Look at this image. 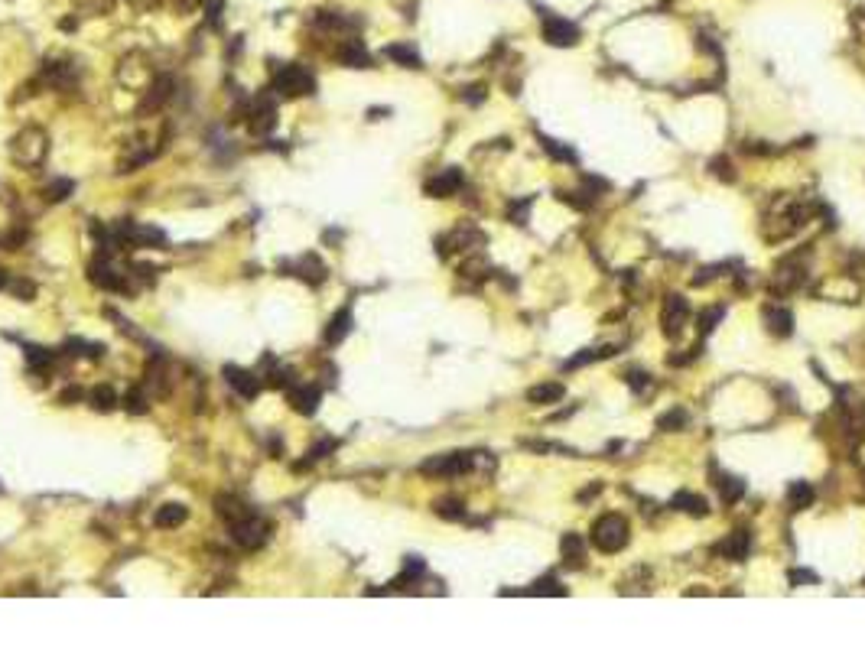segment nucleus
<instances>
[{"instance_id":"nucleus-1","label":"nucleus","mask_w":865,"mask_h":650,"mask_svg":"<svg viewBox=\"0 0 865 650\" xmlns=\"http://www.w3.org/2000/svg\"><path fill=\"white\" fill-rule=\"evenodd\" d=\"M49 153V133L43 127H23V131L10 140V156L17 166H27V170H36L43 166Z\"/></svg>"},{"instance_id":"nucleus-2","label":"nucleus","mask_w":865,"mask_h":650,"mask_svg":"<svg viewBox=\"0 0 865 650\" xmlns=\"http://www.w3.org/2000/svg\"><path fill=\"white\" fill-rule=\"evenodd\" d=\"M270 91L277 94V98H303V94L316 91V78H312V72L306 66L290 62V66H280L277 72H273Z\"/></svg>"},{"instance_id":"nucleus-3","label":"nucleus","mask_w":865,"mask_h":650,"mask_svg":"<svg viewBox=\"0 0 865 650\" xmlns=\"http://www.w3.org/2000/svg\"><path fill=\"white\" fill-rule=\"evenodd\" d=\"M593 543L602 553H618L628 543V520L621 514H605L593 524Z\"/></svg>"},{"instance_id":"nucleus-4","label":"nucleus","mask_w":865,"mask_h":650,"mask_svg":"<svg viewBox=\"0 0 865 650\" xmlns=\"http://www.w3.org/2000/svg\"><path fill=\"white\" fill-rule=\"evenodd\" d=\"M228 533H231V540H235L241 549H261L267 540H270V524L261 517V514H247V517L235 520V524H228Z\"/></svg>"},{"instance_id":"nucleus-5","label":"nucleus","mask_w":865,"mask_h":650,"mask_svg":"<svg viewBox=\"0 0 865 650\" xmlns=\"http://www.w3.org/2000/svg\"><path fill=\"white\" fill-rule=\"evenodd\" d=\"M472 468V452H446V455H432L420 465L423 475H436V478H456L465 475Z\"/></svg>"},{"instance_id":"nucleus-6","label":"nucleus","mask_w":865,"mask_h":650,"mask_svg":"<svg viewBox=\"0 0 865 650\" xmlns=\"http://www.w3.org/2000/svg\"><path fill=\"white\" fill-rule=\"evenodd\" d=\"M88 276H92V283H94V286H101V290L131 293V276L121 274V270H117V267L108 260V254H101L92 267H88Z\"/></svg>"},{"instance_id":"nucleus-7","label":"nucleus","mask_w":865,"mask_h":650,"mask_svg":"<svg viewBox=\"0 0 865 650\" xmlns=\"http://www.w3.org/2000/svg\"><path fill=\"white\" fill-rule=\"evenodd\" d=\"M247 124H251V133H257V137H263V133H270L273 127H277V104H273L270 94H257L254 101L247 104Z\"/></svg>"},{"instance_id":"nucleus-8","label":"nucleus","mask_w":865,"mask_h":650,"mask_svg":"<svg viewBox=\"0 0 865 650\" xmlns=\"http://www.w3.org/2000/svg\"><path fill=\"white\" fill-rule=\"evenodd\" d=\"M280 270L283 274H290V276H300L303 283H312V286H319L322 280H326V264H322L319 257L316 254H303V257H296V260H286V264H280Z\"/></svg>"},{"instance_id":"nucleus-9","label":"nucleus","mask_w":865,"mask_h":650,"mask_svg":"<svg viewBox=\"0 0 865 650\" xmlns=\"http://www.w3.org/2000/svg\"><path fill=\"white\" fill-rule=\"evenodd\" d=\"M170 98H173V78L170 75H157L150 82V88L143 91V101H140V108H137V114H140V117L157 114L163 104L170 101Z\"/></svg>"},{"instance_id":"nucleus-10","label":"nucleus","mask_w":865,"mask_h":650,"mask_svg":"<svg viewBox=\"0 0 865 650\" xmlns=\"http://www.w3.org/2000/svg\"><path fill=\"white\" fill-rule=\"evenodd\" d=\"M225 381H228V387H231L238 397H245V400H254V397L261 394V384H263L257 371H245V368H225Z\"/></svg>"},{"instance_id":"nucleus-11","label":"nucleus","mask_w":865,"mask_h":650,"mask_svg":"<svg viewBox=\"0 0 865 650\" xmlns=\"http://www.w3.org/2000/svg\"><path fill=\"white\" fill-rule=\"evenodd\" d=\"M687 316H690L687 300H683V296H677V293H670L667 302H664V335H667V339L680 335V332H683Z\"/></svg>"},{"instance_id":"nucleus-12","label":"nucleus","mask_w":865,"mask_h":650,"mask_svg":"<svg viewBox=\"0 0 865 650\" xmlns=\"http://www.w3.org/2000/svg\"><path fill=\"white\" fill-rule=\"evenodd\" d=\"M544 39L546 43H553V46H573L576 39H579V27L569 23V20H563V17H546L544 20Z\"/></svg>"},{"instance_id":"nucleus-13","label":"nucleus","mask_w":865,"mask_h":650,"mask_svg":"<svg viewBox=\"0 0 865 650\" xmlns=\"http://www.w3.org/2000/svg\"><path fill=\"white\" fill-rule=\"evenodd\" d=\"M286 397H290V404H293L296 413L310 416V413H316V406H319L322 390L316 384H290L286 387Z\"/></svg>"},{"instance_id":"nucleus-14","label":"nucleus","mask_w":865,"mask_h":650,"mask_svg":"<svg viewBox=\"0 0 865 650\" xmlns=\"http://www.w3.org/2000/svg\"><path fill=\"white\" fill-rule=\"evenodd\" d=\"M459 186H462V172L459 170H442L439 176H432V179L426 182V195L446 198V195H452V192H459Z\"/></svg>"},{"instance_id":"nucleus-15","label":"nucleus","mask_w":865,"mask_h":650,"mask_svg":"<svg viewBox=\"0 0 865 650\" xmlns=\"http://www.w3.org/2000/svg\"><path fill=\"white\" fill-rule=\"evenodd\" d=\"M215 510H218V517L225 520V524H235V520H241V517H247V514H251V508H247L241 498H235V494H218V498H215Z\"/></svg>"},{"instance_id":"nucleus-16","label":"nucleus","mask_w":865,"mask_h":650,"mask_svg":"<svg viewBox=\"0 0 865 650\" xmlns=\"http://www.w3.org/2000/svg\"><path fill=\"white\" fill-rule=\"evenodd\" d=\"M748 549H752V537H748L745 530H735V533H729V540H722V543L715 547V553H722L725 559H745L748 556Z\"/></svg>"},{"instance_id":"nucleus-17","label":"nucleus","mask_w":865,"mask_h":650,"mask_svg":"<svg viewBox=\"0 0 865 650\" xmlns=\"http://www.w3.org/2000/svg\"><path fill=\"white\" fill-rule=\"evenodd\" d=\"M339 59L348 68H371V56H368V49L358 39H348L345 46L339 49Z\"/></svg>"},{"instance_id":"nucleus-18","label":"nucleus","mask_w":865,"mask_h":650,"mask_svg":"<svg viewBox=\"0 0 865 650\" xmlns=\"http://www.w3.org/2000/svg\"><path fill=\"white\" fill-rule=\"evenodd\" d=\"M556 400H563V384H553V381L537 384V387H530V390H527V404L546 406V404H556Z\"/></svg>"},{"instance_id":"nucleus-19","label":"nucleus","mask_w":865,"mask_h":650,"mask_svg":"<svg viewBox=\"0 0 865 650\" xmlns=\"http://www.w3.org/2000/svg\"><path fill=\"white\" fill-rule=\"evenodd\" d=\"M189 520V508L186 504H163L160 510H157V517H153V524L163 530L170 527H179V524H186Z\"/></svg>"},{"instance_id":"nucleus-20","label":"nucleus","mask_w":865,"mask_h":650,"mask_svg":"<svg viewBox=\"0 0 865 650\" xmlns=\"http://www.w3.org/2000/svg\"><path fill=\"white\" fill-rule=\"evenodd\" d=\"M351 332V309H339L335 316L329 319V329H326V341L329 345H339V341H345V335Z\"/></svg>"},{"instance_id":"nucleus-21","label":"nucleus","mask_w":865,"mask_h":650,"mask_svg":"<svg viewBox=\"0 0 865 650\" xmlns=\"http://www.w3.org/2000/svg\"><path fill=\"white\" fill-rule=\"evenodd\" d=\"M670 508H674V510H687V514H693V517H706V514H709V504H706L703 498L690 494V491H680L677 498L670 501Z\"/></svg>"},{"instance_id":"nucleus-22","label":"nucleus","mask_w":865,"mask_h":650,"mask_svg":"<svg viewBox=\"0 0 865 650\" xmlns=\"http://www.w3.org/2000/svg\"><path fill=\"white\" fill-rule=\"evenodd\" d=\"M121 404H124V410H127V413L143 416L147 410H150V394H147V390L137 384V387H131V390L121 397Z\"/></svg>"},{"instance_id":"nucleus-23","label":"nucleus","mask_w":865,"mask_h":650,"mask_svg":"<svg viewBox=\"0 0 865 650\" xmlns=\"http://www.w3.org/2000/svg\"><path fill=\"white\" fill-rule=\"evenodd\" d=\"M787 501L794 510H804L813 504V485H807V481H790L787 485Z\"/></svg>"},{"instance_id":"nucleus-24","label":"nucleus","mask_w":865,"mask_h":650,"mask_svg":"<svg viewBox=\"0 0 865 650\" xmlns=\"http://www.w3.org/2000/svg\"><path fill=\"white\" fill-rule=\"evenodd\" d=\"M560 553H563V559L569 566H576V563H583V556H586V543H583V537L579 533H566L563 540H560Z\"/></svg>"},{"instance_id":"nucleus-25","label":"nucleus","mask_w":865,"mask_h":650,"mask_svg":"<svg viewBox=\"0 0 865 650\" xmlns=\"http://www.w3.org/2000/svg\"><path fill=\"white\" fill-rule=\"evenodd\" d=\"M88 404H92V410H98V413H111L121 400H117V394H114L111 387H94L92 394H88Z\"/></svg>"},{"instance_id":"nucleus-26","label":"nucleus","mask_w":865,"mask_h":650,"mask_svg":"<svg viewBox=\"0 0 865 650\" xmlns=\"http://www.w3.org/2000/svg\"><path fill=\"white\" fill-rule=\"evenodd\" d=\"M764 319H768V329L774 335H790L794 332V316L787 309H764Z\"/></svg>"},{"instance_id":"nucleus-27","label":"nucleus","mask_w":865,"mask_h":650,"mask_svg":"<svg viewBox=\"0 0 865 650\" xmlns=\"http://www.w3.org/2000/svg\"><path fill=\"white\" fill-rule=\"evenodd\" d=\"M27 361H29V371L43 374V371L52 368L56 355H52V351H46V348H36V345H29V348H27Z\"/></svg>"},{"instance_id":"nucleus-28","label":"nucleus","mask_w":865,"mask_h":650,"mask_svg":"<svg viewBox=\"0 0 865 650\" xmlns=\"http://www.w3.org/2000/svg\"><path fill=\"white\" fill-rule=\"evenodd\" d=\"M384 56L394 59V62H400L404 68H420V56H416L410 46H400V43H397V46H387Z\"/></svg>"},{"instance_id":"nucleus-29","label":"nucleus","mask_w":865,"mask_h":650,"mask_svg":"<svg viewBox=\"0 0 865 650\" xmlns=\"http://www.w3.org/2000/svg\"><path fill=\"white\" fill-rule=\"evenodd\" d=\"M719 485V491H722V501L725 504H735V501H742V494H745V481L742 478H722V481H715Z\"/></svg>"},{"instance_id":"nucleus-30","label":"nucleus","mask_w":865,"mask_h":650,"mask_svg":"<svg viewBox=\"0 0 865 650\" xmlns=\"http://www.w3.org/2000/svg\"><path fill=\"white\" fill-rule=\"evenodd\" d=\"M436 514H439L442 520H465V508H462V501H456V498L436 501Z\"/></svg>"},{"instance_id":"nucleus-31","label":"nucleus","mask_w":865,"mask_h":650,"mask_svg":"<svg viewBox=\"0 0 865 650\" xmlns=\"http://www.w3.org/2000/svg\"><path fill=\"white\" fill-rule=\"evenodd\" d=\"M72 192H75V182H72V179H52V182H49V189H46V198H49V202H66Z\"/></svg>"},{"instance_id":"nucleus-32","label":"nucleus","mask_w":865,"mask_h":650,"mask_svg":"<svg viewBox=\"0 0 865 650\" xmlns=\"http://www.w3.org/2000/svg\"><path fill=\"white\" fill-rule=\"evenodd\" d=\"M690 416L683 413V410H670V413H664L657 420V429H664V433H677V429H683L687 426Z\"/></svg>"},{"instance_id":"nucleus-33","label":"nucleus","mask_w":865,"mask_h":650,"mask_svg":"<svg viewBox=\"0 0 865 650\" xmlns=\"http://www.w3.org/2000/svg\"><path fill=\"white\" fill-rule=\"evenodd\" d=\"M530 595H566V585H560L553 575H544V579L530 589Z\"/></svg>"},{"instance_id":"nucleus-34","label":"nucleus","mask_w":865,"mask_h":650,"mask_svg":"<svg viewBox=\"0 0 865 650\" xmlns=\"http://www.w3.org/2000/svg\"><path fill=\"white\" fill-rule=\"evenodd\" d=\"M544 140V150L550 153V156H556V160H566V163H576V153L566 150V147H560L556 140H550V137H540Z\"/></svg>"},{"instance_id":"nucleus-35","label":"nucleus","mask_w":865,"mask_h":650,"mask_svg":"<svg viewBox=\"0 0 865 650\" xmlns=\"http://www.w3.org/2000/svg\"><path fill=\"white\" fill-rule=\"evenodd\" d=\"M332 449H335V443H332V439H322V443L316 445V449H310V452H306V462H303V465H316V462H319V459H322V455H326V452H332ZM303 465H300V468H303Z\"/></svg>"},{"instance_id":"nucleus-36","label":"nucleus","mask_w":865,"mask_h":650,"mask_svg":"<svg viewBox=\"0 0 865 650\" xmlns=\"http://www.w3.org/2000/svg\"><path fill=\"white\" fill-rule=\"evenodd\" d=\"M790 582H794V585H817L820 575L810 573V569H794V573H790Z\"/></svg>"},{"instance_id":"nucleus-37","label":"nucleus","mask_w":865,"mask_h":650,"mask_svg":"<svg viewBox=\"0 0 865 650\" xmlns=\"http://www.w3.org/2000/svg\"><path fill=\"white\" fill-rule=\"evenodd\" d=\"M10 290L17 293V296H27V300H33V296H36V286H33V283H29V280H17V283H10Z\"/></svg>"},{"instance_id":"nucleus-38","label":"nucleus","mask_w":865,"mask_h":650,"mask_svg":"<svg viewBox=\"0 0 865 650\" xmlns=\"http://www.w3.org/2000/svg\"><path fill=\"white\" fill-rule=\"evenodd\" d=\"M719 319H722V306H715L713 312H706V316H703V332L713 329V322H719Z\"/></svg>"},{"instance_id":"nucleus-39","label":"nucleus","mask_w":865,"mask_h":650,"mask_svg":"<svg viewBox=\"0 0 865 650\" xmlns=\"http://www.w3.org/2000/svg\"><path fill=\"white\" fill-rule=\"evenodd\" d=\"M462 98H465V101H475V104H479L481 98H485V88H481V85H475V88H465V94H462Z\"/></svg>"},{"instance_id":"nucleus-40","label":"nucleus","mask_w":865,"mask_h":650,"mask_svg":"<svg viewBox=\"0 0 865 650\" xmlns=\"http://www.w3.org/2000/svg\"><path fill=\"white\" fill-rule=\"evenodd\" d=\"M628 384H634V387H648V374H641V371H631V374H628Z\"/></svg>"},{"instance_id":"nucleus-41","label":"nucleus","mask_w":865,"mask_h":650,"mask_svg":"<svg viewBox=\"0 0 865 650\" xmlns=\"http://www.w3.org/2000/svg\"><path fill=\"white\" fill-rule=\"evenodd\" d=\"M72 400H82V390H78V387H75V390H66V394H62V404H72Z\"/></svg>"},{"instance_id":"nucleus-42","label":"nucleus","mask_w":865,"mask_h":650,"mask_svg":"<svg viewBox=\"0 0 865 650\" xmlns=\"http://www.w3.org/2000/svg\"><path fill=\"white\" fill-rule=\"evenodd\" d=\"M10 286V276H7V270H0V290H7Z\"/></svg>"}]
</instances>
